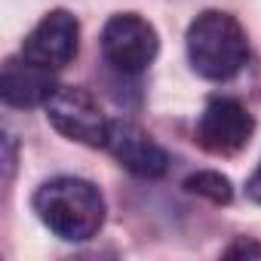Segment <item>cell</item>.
<instances>
[{
  "mask_svg": "<svg viewBox=\"0 0 261 261\" xmlns=\"http://www.w3.org/2000/svg\"><path fill=\"white\" fill-rule=\"evenodd\" d=\"M34 212L56 237L83 243L105 224V197L92 181L59 175L37 188Z\"/></svg>",
  "mask_w": 261,
  "mask_h": 261,
  "instance_id": "1",
  "label": "cell"
},
{
  "mask_svg": "<svg viewBox=\"0 0 261 261\" xmlns=\"http://www.w3.org/2000/svg\"><path fill=\"white\" fill-rule=\"evenodd\" d=\"M188 59L191 68L206 80H230L249 59V40L243 25L221 10H206L188 25Z\"/></svg>",
  "mask_w": 261,
  "mask_h": 261,
  "instance_id": "2",
  "label": "cell"
},
{
  "mask_svg": "<svg viewBox=\"0 0 261 261\" xmlns=\"http://www.w3.org/2000/svg\"><path fill=\"white\" fill-rule=\"evenodd\" d=\"M160 53V37L151 22L136 13H117L105 22L101 31V56L120 74H142Z\"/></svg>",
  "mask_w": 261,
  "mask_h": 261,
  "instance_id": "3",
  "label": "cell"
},
{
  "mask_svg": "<svg viewBox=\"0 0 261 261\" xmlns=\"http://www.w3.org/2000/svg\"><path fill=\"white\" fill-rule=\"evenodd\" d=\"M46 120L71 142L105 148L111 120L101 114L98 101L83 86H59V92L46 101Z\"/></svg>",
  "mask_w": 261,
  "mask_h": 261,
  "instance_id": "4",
  "label": "cell"
},
{
  "mask_svg": "<svg viewBox=\"0 0 261 261\" xmlns=\"http://www.w3.org/2000/svg\"><path fill=\"white\" fill-rule=\"evenodd\" d=\"M255 133L252 114L237 98H212L194 129V139L203 151L215 157H233L240 154Z\"/></svg>",
  "mask_w": 261,
  "mask_h": 261,
  "instance_id": "5",
  "label": "cell"
},
{
  "mask_svg": "<svg viewBox=\"0 0 261 261\" xmlns=\"http://www.w3.org/2000/svg\"><path fill=\"white\" fill-rule=\"evenodd\" d=\"M77 46H80V25H77V19L68 10H53L25 37L22 56L37 62V65H43V68L59 71V68L74 62Z\"/></svg>",
  "mask_w": 261,
  "mask_h": 261,
  "instance_id": "6",
  "label": "cell"
},
{
  "mask_svg": "<svg viewBox=\"0 0 261 261\" xmlns=\"http://www.w3.org/2000/svg\"><path fill=\"white\" fill-rule=\"evenodd\" d=\"M105 148L111 157L139 178H160L169 169V154L145 133L142 126L129 123V120H111L108 126V142Z\"/></svg>",
  "mask_w": 261,
  "mask_h": 261,
  "instance_id": "7",
  "label": "cell"
},
{
  "mask_svg": "<svg viewBox=\"0 0 261 261\" xmlns=\"http://www.w3.org/2000/svg\"><path fill=\"white\" fill-rule=\"evenodd\" d=\"M59 92L53 68H43L25 56L7 59L0 71V98L10 108H40Z\"/></svg>",
  "mask_w": 261,
  "mask_h": 261,
  "instance_id": "8",
  "label": "cell"
},
{
  "mask_svg": "<svg viewBox=\"0 0 261 261\" xmlns=\"http://www.w3.org/2000/svg\"><path fill=\"white\" fill-rule=\"evenodd\" d=\"M185 191H188V194H197V197H203V200H209V203H215V206H227V203L233 200V185H230V178L221 175V172H212V169H203V172L188 175V178H185Z\"/></svg>",
  "mask_w": 261,
  "mask_h": 261,
  "instance_id": "9",
  "label": "cell"
},
{
  "mask_svg": "<svg viewBox=\"0 0 261 261\" xmlns=\"http://www.w3.org/2000/svg\"><path fill=\"white\" fill-rule=\"evenodd\" d=\"M258 255H261V246L252 243V240H243V237L233 246L224 249V258H258Z\"/></svg>",
  "mask_w": 261,
  "mask_h": 261,
  "instance_id": "10",
  "label": "cell"
},
{
  "mask_svg": "<svg viewBox=\"0 0 261 261\" xmlns=\"http://www.w3.org/2000/svg\"><path fill=\"white\" fill-rule=\"evenodd\" d=\"M13 166H16V151H13V136L4 133V169H7V181L13 178Z\"/></svg>",
  "mask_w": 261,
  "mask_h": 261,
  "instance_id": "11",
  "label": "cell"
},
{
  "mask_svg": "<svg viewBox=\"0 0 261 261\" xmlns=\"http://www.w3.org/2000/svg\"><path fill=\"white\" fill-rule=\"evenodd\" d=\"M246 197L252 200V203H261V163H258V169L249 175V181H246Z\"/></svg>",
  "mask_w": 261,
  "mask_h": 261,
  "instance_id": "12",
  "label": "cell"
}]
</instances>
